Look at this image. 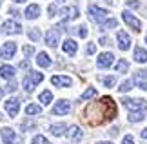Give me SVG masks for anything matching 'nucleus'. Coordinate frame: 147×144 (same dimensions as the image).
I'll use <instances>...</instances> for the list:
<instances>
[{
	"instance_id": "nucleus-21",
	"label": "nucleus",
	"mask_w": 147,
	"mask_h": 144,
	"mask_svg": "<svg viewBox=\"0 0 147 144\" xmlns=\"http://www.w3.org/2000/svg\"><path fill=\"white\" fill-rule=\"evenodd\" d=\"M36 64L40 66V68H49L51 66V59H49V55L47 53H38V57H36Z\"/></svg>"
},
{
	"instance_id": "nucleus-29",
	"label": "nucleus",
	"mask_w": 147,
	"mask_h": 144,
	"mask_svg": "<svg viewBox=\"0 0 147 144\" xmlns=\"http://www.w3.org/2000/svg\"><path fill=\"white\" fill-rule=\"evenodd\" d=\"M102 82H104L105 88H113V86L116 84V78L115 77H105V78H102Z\"/></svg>"
},
{
	"instance_id": "nucleus-4",
	"label": "nucleus",
	"mask_w": 147,
	"mask_h": 144,
	"mask_svg": "<svg viewBox=\"0 0 147 144\" xmlns=\"http://www.w3.org/2000/svg\"><path fill=\"white\" fill-rule=\"evenodd\" d=\"M122 18H123V22H125L129 27H133L134 31H140V29H142V24H140V20H138L133 13H129V11H123V13H122Z\"/></svg>"
},
{
	"instance_id": "nucleus-40",
	"label": "nucleus",
	"mask_w": 147,
	"mask_h": 144,
	"mask_svg": "<svg viewBox=\"0 0 147 144\" xmlns=\"http://www.w3.org/2000/svg\"><path fill=\"white\" fill-rule=\"evenodd\" d=\"M47 11H49V15H51V16H53V15L56 13V8H55V4H51V5H49V8H47Z\"/></svg>"
},
{
	"instance_id": "nucleus-44",
	"label": "nucleus",
	"mask_w": 147,
	"mask_h": 144,
	"mask_svg": "<svg viewBox=\"0 0 147 144\" xmlns=\"http://www.w3.org/2000/svg\"><path fill=\"white\" fill-rule=\"evenodd\" d=\"M129 8H138V2H127Z\"/></svg>"
},
{
	"instance_id": "nucleus-50",
	"label": "nucleus",
	"mask_w": 147,
	"mask_h": 144,
	"mask_svg": "<svg viewBox=\"0 0 147 144\" xmlns=\"http://www.w3.org/2000/svg\"><path fill=\"white\" fill-rule=\"evenodd\" d=\"M105 2H109V4H111V2H113V0H105Z\"/></svg>"
},
{
	"instance_id": "nucleus-27",
	"label": "nucleus",
	"mask_w": 147,
	"mask_h": 144,
	"mask_svg": "<svg viewBox=\"0 0 147 144\" xmlns=\"http://www.w3.org/2000/svg\"><path fill=\"white\" fill-rule=\"evenodd\" d=\"M93 97H96V89H94V88H87V89H86V91L82 93V100L93 99Z\"/></svg>"
},
{
	"instance_id": "nucleus-12",
	"label": "nucleus",
	"mask_w": 147,
	"mask_h": 144,
	"mask_svg": "<svg viewBox=\"0 0 147 144\" xmlns=\"http://www.w3.org/2000/svg\"><path fill=\"white\" fill-rule=\"evenodd\" d=\"M113 60H115V55L113 53H109V51H105V53H102L100 57H98V60H96V64H98V68H109L111 64H113Z\"/></svg>"
},
{
	"instance_id": "nucleus-24",
	"label": "nucleus",
	"mask_w": 147,
	"mask_h": 144,
	"mask_svg": "<svg viewBox=\"0 0 147 144\" xmlns=\"http://www.w3.org/2000/svg\"><path fill=\"white\" fill-rule=\"evenodd\" d=\"M144 115L145 111H131L129 113V120L131 122H140V120H144Z\"/></svg>"
},
{
	"instance_id": "nucleus-11",
	"label": "nucleus",
	"mask_w": 147,
	"mask_h": 144,
	"mask_svg": "<svg viewBox=\"0 0 147 144\" xmlns=\"http://www.w3.org/2000/svg\"><path fill=\"white\" fill-rule=\"evenodd\" d=\"M69 109H71V104L67 100H58L53 106V115H67Z\"/></svg>"
},
{
	"instance_id": "nucleus-34",
	"label": "nucleus",
	"mask_w": 147,
	"mask_h": 144,
	"mask_svg": "<svg viewBox=\"0 0 147 144\" xmlns=\"http://www.w3.org/2000/svg\"><path fill=\"white\" fill-rule=\"evenodd\" d=\"M78 35H80L82 38H86L87 37V27L86 26H80V27H78Z\"/></svg>"
},
{
	"instance_id": "nucleus-7",
	"label": "nucleus",
	"mask_w": 147,
	"mask_h": 144,
	"mask_svg": "<svg viewBox=\"0 0 147 144\" xmlns=\"http://www.w3.org/2000/svg\"><path fill=\"white\" fill-rule=\"evenodd\" d=\"M15 53H16V44L15 42H5L2 46V49H0V57L5 59V60H7V59H13Z\"/></svg>"
},
{
	"instance_id": "nucleus-13",
	"label": "nucleus",
	"mask_w": 147,
	"mask_h": 144,
	"mask_svg": "<svg viewBox=\"0 0 147 144\" xmlns=\"http://www.w3.org/2000/svg\"><path fill=\"white\" fill-rule=\"evenodd\" d=\"M62 18L64 20H75L78 18V15H80V11H78V8H75V5H71V8H64L60 11Z\"/></svg>"
},
{
	"instance_id": "nucleus-36",
	"label": "nucleus",
	"mask_w": 147,
	"mask_h": 144,
	"mask_svg": "<svg viewBox=\"0 0 147 144\" xmlns=\"http://www.w3.org/2000/svg\"><path fill=\"white\" fill-rule=\"evenodd\" d=\"M142 78H147V71L140 70V71H136V80H142Z\"/></svg>"
},
{
	"instance_id": "nucleus-28",
	"label": "nucleus",
	"mask_w": 147,
	"mask_h": 144,
	"mask_svg": "<svg viewBox=\"0 0 147 144\" xmlns=\"http://www.w3.org/2000/svg\"><path fill=\"white\" fill-rule=\"evenodd\" d=\"M31 144H49V141H47L44 135H36V137H33Z\"/></svg>"
},
{
	"instance_id": "nucleus-15",
	"label": "nucleus",
	"mask_w": 147,
	"mask_h": 144,
	"mask_svg": "<svg viewBox=\"0 0 147 144\" xmlns=\"http://www.w3.org/2000/svg\"><path fill=\"white\" fill-rule=\"evenodd\" d=\"M46 44L49 48H56V44H58V29H49L46 33Z\"/></svg>"
},
{
	"instance_id": "nucleus-5",
	"label": "nucleus",
	"mask_w": 147,
	"mask_h": 144,
	"mask_svg": "<svg viewBox=\"0 0 147 144\" xmlns=\"http://www.w3.org/2000/svg\"><path fill=\"white\" fill-rule=\"evenodd\" d=\"M4 106H5V111H7L9 117H16L18 109H20V100L18 99H7Z\"/></svg>"
},
{
	"instance_id": "nucleus-22",
	"label": "nucleus",
	"mask_w": 147,
	"mask_h": 144,
	"mask_svg": "<svg viewBox=\"0 0 147 144\" xmlns=\"http://www.w3.org/2000/svg\"><path fill=\"white\" fill-rule=\"evenodd\" d=\"M49 130H51V133H53L55 137H60V135H64V133H65V130H67V128H65V124H53Z\"/></svg>"
},
{
	"instance_id": "nucleus-6",
	"label": "nucleus",
	"mask_w": 147,
	"mask_h": 144,
	"mask_svg": "<svg viewBox=\"0 0 147 144\" xmlns=\"http://www.w3.org/2000/svg\"><path fill=\"white\" fill-rule=\"evenodd\" d=\"M89 15L93 16V20H96V22H104L105 20V16L109 15L105 9H102V8H98V5H89Z\"/></svg>"
},
{
	"instance_id": "nucleus-30",
	"label": "nucleus",
	"mask_w": 147,
	"mask_h": 144,
	"mask_svg": "<svg viewBox=\"0 0 147 144\" xmlns=\"http://www.w3.org/2000/svg\"><path fill=\"white\" fill-rule=\"evenodd\" d=\"M131 88H133V82H131V80H125V82L120 84V88H118V89H120L122 93H125V91H129Z\"/></svg>"
},
{
	"instance_id": "nucleus-43",
	"label": "nucleus",
	"mask_w": 147,
	"mask_h": 144,
	"mask_svg": "<svg viewBox=\"0 0 147 144\" xmlns=\"http://www.w3.org/2000/svg\"><path fill=\"white\" fill-rule=\"evenodd\" d=\"M100 44L102 46H107V44H109V38H107V37H102L100 38Z\"/></svg>"
},
{
	"instance_id": "nucleus-17",
	"label": "nucleus",
	"mask_w": 147,
	"mask_h": 144,
	"mask_svg": "<svg viewBox=\"0 0 147 144\" xmlns=\"http://www.w3.org/2000/svg\"><path fill=\"white\" fill-rule=\"evenodd\" d=\"M26 18H29V20H35L38 18V15H40V8H38L36 4H31V5H27V9H26Z\"/></svg>"
},
{
	"instance_id": "nucleus-25",
	"label": "nucleus",
	"mask_w": 147,
	"mask_h": 144,
	"mask_svg": "<svg viewBox=\"0 0 147 144\" xmlns=\"http://www.w3.org/2000/svg\"><path fill=\"white\" fill-rule=\"evenodd\" d=\"M127 70H129V62L125 59H120V60H118V64H116V71L118 73H125Z\"/></svg>"
},
{
	"instance_id": "nucleus-39",
	"label": "nucleus",
	"mask_w": 147,
	"mask_h": 144,
	"mask_svg": "<svg viewBox=\"0 0 147 144\" xmlns=\"http://www.w3.org/2000/svg\"><path fill=\"white\" fill-rule=\"evenodd\" d=\"M94 51H96V48H94V44H89V46H87V53H89V55H93Z\"/></svg>"
},
{
	"instance_id": "nucleus-35",
	"label": "nucleus",
	"mask_w": 147,
	"mask_h": 144,
	"mask_svg": "<svg viewBox=\"0 0 147 144\" xmlns=\"http://www.w3.org/2000/svg\"><path fill=\"white\" fill-rule=\"evenodd\" d=\"M122 144H134L133 135H125V137H123V141H122Z\"/></svg>"
},
{
	"instance_id": "nucleus-19",
	"label": "nucleus",
	"mask_w": 147,
	"mask_h": 144,
	"mask_svg": "<svg viewBox=\"0 0 147 144\" xmlns=\"http://www.w3.org/2000/svg\"><path fill=\"white\" fill-rule=\"evenodd\" d=\"M67 137H69L71 141H75V142L82 141V130L78 128V126H71V128L67 130Z\"/></svg>"
},
{
	"instance_id": "nucleus-10",
	"label": "nucleus",
	"mask_w": 147,
	"mask_h": 144,
	"mask_svg": "<svg viewBox=\"0 0 147 144\" xmlns=\"http://www.w3.org/2000/svg\"><path fill=\"white\" fill-rule=\"evenodd\" d=\"M51 84L56 86V88H69L73 84V80L69 77H62V75H55V77H51Z\"/></svg>"
},
{
	"instance_id": "nucleus-47",
	"label": "nucleus",
	"mask_w": 147,
	"mask_h": 144,
	"mask_svg": "<svg viewBox=\"0 0 147 144\" xmlns=\"http://www.w3.org/2000/svg\"><path fill=\"white\" fill-rule=\"evenodd\" d=\"M15 2H16V4H22V2H26V0H15Z\"/></svg>"
},
{
	"instance_id": "nucleus-52",
	"label": "nucleus",
	"mask_w": 147,
	"mask_h": 144,
	"mask_svg": "<svg viewBox=\"0 0 147 144\" xmlns=\"http://www.w3.org/2000/svg\"><path fill=\"white\" fill-rule=\"evenodd\" d=\"M145 42H147V38H145Z\"/></svg>"
},
{
	"instance_id": "nucleus-8",
	"label": "nucleus",
	"mask_w": 147,
	"mask_h": 144,
	"mask_svg": "<svg viewBox=\"0 0 147 144\" xmlns=\"http://www.w3.org/2000/svg\"><path fill=\"white\" fill-rule=\"evenodd\" d=\"M116 40H118V48H120L122 51H127L129 48H131V37H129L125 31H118Z\"/></svg>"
},
{
	"instance_id": "nucleus-53",
	"label": "nucleus",
	"mask_w": 147,
	"mask_h": 144,
	"mask_svg": "<svg viewBox=\"0 0 147 144\" xmlns=\"http://www.w3.org/2000/svg\"><path fill=\"white\" fill-rule=\"evenodd\" d=\"M0 4H2V2H0Z\"/></svg>"
},
{
	"instance_id": "nucleus-48",
	"label": "nucleus",
	"mask_w": 147,
	"mask_h": 144,
	"mask_svg": "<svg viewBox=\"0 0 147 144\" xmlns=\"http://www.w3.org/2000/svg\"><path fill=\"white\" fill-rule=\"evenodd\" d=\"M0 97H4V89H0Z\"/></svg>"
},
{
	"instance_id": "nucleus-1",
	"label": "nucleus",
	"mask_w": 147,
	"mask_h": 144,
	"mask_svg": "<svg viewBox=\"0 0 147 144\" xmlns=\"http://www.w3.org/2000/svg\"><path fill=\"white\" fill-rule=\"evenodd\" d=\"M93 113H94V117L98 115L96 124L109 122V120H113V119L116 117V104H115V100H113L111 97H104V99H100V102H96V104H91V106L86 109V115H93ZM94 117H91L87 122L93 124Z\"/></svg>"
},
{
	"instance_id": "nucleus-23",
	"label": "nucleus",
	"mask_w": 147,
	"mask_h": 144,
	"mask_svg": "<svg viewBox=\"0 0 147 144\" xmlns=\"http://www.w3.org/2000/svg\"><path fill=\"white\" fill-rule=\"evenodd\" d=\"M38 100H40L44 106H47L49 102L53 100V93H51V91H47V89H46V91H42V93H40V97H38Z\"/></svg>"
},
{
	"instance_id": "nucleus-31",
	"label": "nucleus",
	"mask_w": 147,
	"mask_h": 144,
	"mask_svg": "<svg viewBox=\"0 0 147 144\" xmlns=\"http://www.w3.org/2000/svg\"><path fill=\"white\" fill-rule=\"evenodd\" d=\"M116 26H118V22L115 18H111V20H105L102 27H104V29H111V27H116Z\"/></svg>"
},
{
	"instance_id": "nucleus-46",
	"label": "nucleus",
	"mask_w": 147,
	"mask_h": 144,
	"mask_svg": "<svg viewBox=\"0 0 147 144\" xmlns=\"http://www.w3.org/2000/svg\"><path fill=\"white\" fill-rule=\"evenodd\" d=\"M11 15H13V16H20V13L16 9H11Z\"/></svg>"
},
{
	"instance_id": "nucleus-3",
	"label": "nucleus",
	"mask_w": 147,
	"mask_h": 144,
	"mask_svg": "<svg viewBox=\"0 0 147 144\" xmlns=\"http://www.w3.org/2000/svg\"><path fill=\"white\" fill-rule=\"evenodd\" d=\"M123 106H125L129 111H145L147 109V102L142 100V99H123Z\"/></svg>"
},
{
	"instance_id": "nucleus-2",
	"label": "nucleus",
	"mask_w": 147,
	"mask_h": 144,
	"mask_svg": "<svg viewBox=\"0 0 147 144\" xmlns=\"http://www.w3.org/2000/svg\"><path fill=\"white\" fill-rule=\"evenodd\" d=\"M42 80H44V75H42V73L31 71V73L24 78V89H26V91H33V89H35V86L40 84Z\"/></svg>"
},
{
	"instance_id": "nucleus-32",
	"label": "nucleus",
	"mask_w": 147,
	"mask_h": 144,
	"mask_svg": "<svg viewBox=\"0 0 147 144\" xmlns=\"http://www.w3.org/2000/svg\"><path fill=\"white\" fill-rule=\"evenodd\" d=\"M27 35H29L31 40H40V31H38V29H31Z\"/></svg>"
},
{
	"instance_id": "nucleus-45",
	"label": "nucleus",
	"mask_w": 147,
	"mask_h": 144,
	"mask_svg": "<svg viewBox=\"0 0 147 144\" xmlns=\"http://www.w3.org/2000/svg\"><path fill=\"white\" fill-rule=\"evenodd\" d=\"M142 139H145V141H147V128H145V130H142Z\"/></svg>"
},
{
	"instance_id": "nucleus-14",
	"label": "nucleus",
	"mask_w": 147,
	"mask_h": 144,
	"mask_svg": "<svg viewBox=\"0 0 147 144\" xmlns=\"http://www.w3.org/2000/svg\"><path fill=\"white\" fill-rule=\"evenodd\" d=\"M0 135H2L4 144H13L16 141V133L11 128H2V130H0Z\"/></svg>"
},
{
	"instance_id": "nucleus-42",
	"label": "nucleus",
	"mask_w": 147,
	"mask_h": 144,
	"mask_svg": "<svg viewBox=\"0 0 147 144\" xmlns=\"http://www.w3.org/2000/svg\"><path fill=\"white\" fill-rule=\"evenodd\" d=\"M22 128H24V130H27V128H35V124H33V122H24V124H22Z\"/></svg>"
},
{
	"instance_id": "nucleus-26",
	"label": "nucleus",
	"mask_w": 147,
	"mask_h": 144,
	"mask_svg": "<svg viewBox=\"0 0 147 144\" xmlns=\"http://www.w3.org/2000/svg\"><path fill=\"white\" fill-rule=\"evenodd\" d=\"M40 111H42V108L38 106V104H29V106L26 108V113L27 115H38Z\"/></svg>"
},
{
	"instance_id": "nucleus-33",
	"label": "nucleus",
	"mask_w": 147,
	"mask_h": 144,
	"mask_svg": "<svg viewBox=\"0 0 147 144\" xmlns=\"http://www.w3.org/2000/svg\"><path fill=\"white\" fill-rule=\"evenodd\" d=\"M24 57H31L33 53H35V48H33V46H24Z\"/></svg>"
},
{
	"instance_id": "nucleus-9",
	"label": "nucleus",
	"mask_w": 147,
	"mask_h": 144,
	"mask_svg": "<svg viewBox=\"0 0 147 144\" xmlns=\"http://www.w3.org/2000/svg\"><path fill=\"white\" fill-rule=\"evenodd\" d=\"M2 31L9 33V35H16V33L22 31V26L18 24V22H15V20H7V22L2 24Z\"/></svg>"
},
{
	"instance_id": "nucleus-49",
	"label": "nucleus",
	"mask_w": 147,
	"mask_h": 144,
	"mask_svg": "<svg viewBox=\"0 0 147 144\" xmlns=\"http://www.w3.org/2000/svg\"><path fill=\"white\" fill-rule=\"evenodd\" d=\"M98 144H113V142H98Z\"/></svg>"
},
{
	"instance_id": "nucleus-41",
	"label": "nucleus",
	"mask_w": 147,
	"mask_h": 144,
	"mask_svg": "<svg viewBox=\"0 0 147 144\" xmlns=\"http://www.w3.org/2000/svg\"><path fill=\"white\" fill-rule=\"evenodd\" d=\"M20 68H22V70H29V62H27V60H22L20 62Z\"/></svg>"
},
{
	"instance_id": "nucleus-20",
	"label": "nucleus",
	"mask_w": 147,
	"mask_h": 144,
	"mask_svg": "<svg viewBox=\"0 0 147 144\" xmlns=\"http://www.w3.org/2000/svg\"><path fill=\"white\" fill-rule=\"evenodd\" d=\"M134 60L136 62H140V64H145L147 62V51L144 49V48H134Z\"/></svg>"
},
{
	"instance_id": "nucleus-16",
	"label": "nucleus",
	"mask_w": 147,
	"mask_h": 144,
	"mask_svg": "<svg viewBox=\"0 0 147 144\" xmlns=\"http://www.w3.org/2000/svg\"><path fill=\"white\" fill-rule=\"evenodd\" d=\"M15 73H16V70L13 66H2L0 68V77L2 78H5V80H13V77H15Z\"/></svg>"
},
{
	"instance_id": "nucleus-51",
	"label": "nucleus",
	"mask_w": 147,
	"mask_h": 144,
	"mask_svg": "<svg viewBox=\"0 0 147 144\" xmlns=\"http://www.w3.org/2000/svg\"><path fill=\"white\" fill-rule=\"evenodd\" d=\"M56 2H62V0H56Z\"/></svg>"
},
{
	"instance_id": "nucleus-18",
	"label": "nucleus",
	"mask_w": 147,
	"mask_h": 144,
	"mask_svg": "<svg viewBox=\"0 0 147 144\" xmlns=\"http://www.w3.org/2000/svg\"><path fill=\"white\" fill-rule=\"evenodd\" d=\"M62 49H64V53H67V55H75L76 53V49H78V46H76V42L75 40H71V38H67L65 42H64V46H62Z\"/></svg>"
},
{
	"instance_id": "nucleus-38",
	"label": "nucleus",
	"mask_w": 147,
	"mask_h": 144,
	"mask_svg": "<svg viewBox=\"0 0 147 144\" xmlns=\"http://www.w3.org/2000/svg\"><path fill=\"white\" fill-rule=\"evenodd\" d=\"M5 89H7V91H15L16 89V84L15 82H9L7 86H5Z\"/></svg>"
},
{
	"instance_id": "nucleus-37",
	"label": "nucleus",
	"mask_w": 147,
	"mask_h": 144,
	"mask_svg": "<svg viewBox=\"0 0 147 144\" xmlns=\"http://www.w3.org/2000/svg\"><path fill=\"white\" fill-rule=\"evenodd\" d=\"M136 86L140 89H144V91H147V82H144V80H136Z\"/></svg>"
}]
</instances>
